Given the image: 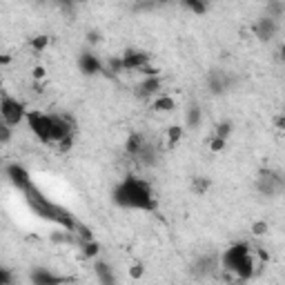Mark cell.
<instances>
[{"mask_svg": "<svg viewBox=\"0 0 285 285\" xmlns=\"http://www.w3.org/2000/svg\"><path fill=\"white\" fill-rule=\"evenodd\" d=\"M250 232H252L254 236H259V238L265 236V234L270 232V223L267 221H254L252 225H250Z\"/></svg>", "mask_w": 285, "mask_h": 285, "instance_id": "29", "label": "cell"}, {"mask_svg": "<svg viewBox=\"0 0 285 285\" xmlns=\"http://www.w3.org/2000/svg\"><path fill=\"white\" fill-rule=\"evenodd\" d=\"M0 116H3V123H7L11 127L20 125L22 120H27L25 103H20L18 98H11L9 94H3V100H0Z\"/></svg>", "mask_w": 285, "mask_h": 285, "instance_id": "3", "label": "cell"}, {"mask_svg": "<svg viewBox=\"0 0 285 285\" xmlns=\"http://www.w3.org/2000/svg\"><path fill=\"white\" fill-rule=\"evenodd\" d=\"M248 254H252V248H250V243L238 241V243L230 245V248L225 250V254L221 256V265H223V270H227V272H232V274H234V270H236V267L241 265V261H243Z\"/></svg>", "mask_w": 285, "mask_h": 285, "instance_id": "5", "label": "cell"}, {"mask_svg": "<svg viewBox=\"0 0 285 285\" xmlns=\"http://www.w3.org/2000/svg\"><path fill=\"white\" fill-rule=\"evenodd\" d=\"M160 87H163V78L160 76H147L138 83L136 94L141 98H149V96H156V94L160 92Z\"/></svg>", "mask_w": 285, "mask_h": 285, "instance_id": "12", "label": "cell"}, {"mask_svg": "<svg viewBox=\"0 0 285 285\" xmlns=\"http://www.w3.org/2000/svg\"><path fill=\"white\" fill-rule=\"evenodd\" d=\"M120 58H123L125 71H141L145 65H149V54H145V52H134V49H130Z\"/></svg>", "mask_w": 285, "mask_h": 285, "instance_id": "11", "label": "cell"}, {"mask_svg": "<svg viewBox=\"0 0 285 285\" xmlns=\"http://www.w3.org/2000/svg\"><path fill=\"white\" fill-rule=\"evenodd\" d=\"M94 272L98 274V281L100 283H116V276L111 274V265L109 263H96Z\"/></svg>", "mask_w": 285, "mask_h": 285, "instance_id": "25", "label": "cell"}, {"mask_svg": "<svg viewBox=\"0 0 285 285\" xmlns=\"http://www.w3.org/2000/svg\"><path fill=\"white\" fill-rule=\"evenodd\" d=\"M278 54H281V58H283V60H285V43H283V45H281V52H278Z\"/></svg>", "mask_w": 285, "mask_h": 285, "instance_id": "41", "label": "cell"}, {"mask_svg": "<svg viewBox=\"0 0 285 285\" xmlns=\"http://www.w3.org/2000/svg\"><path fill=\"white\" fill-rule=\"evenodd\" d=\"M52 116V143H60L67 134H71V118L60 114H49Z\"/></svg>", "mask_w": 285, "mask_h": 285, "instance_id": "10", "label": "cell"}, {"mask_svg": "<svg viewBox=\"0 0 285 285\" xmlns=\"http://www.w3.org/2000/svg\"><path fill=\"white\" fill-rule=\"evenodd\" d=\"M178 107L176 98L170 96V94H160V96H156V100L152 103V109L154 111H160V114H172Z\"/></svg>", "mask_w": 285, "mask_h": 285, "instance_id": "15", "label": "cell"}, {"mask_svg": "<svg viewBox=\"0 0 285 285\" xmlns=\"http://www.w3.org/2000/svg\"><path fill=\"white\" fill-rule=\"evenodd\" d=\"M78 69H80L85 76H98V74H103L105 71V65H103V60H100L96 54L83 52L80 56H78Z\"/></svg>", "mask_w": 285, "mask_h": 285, "instance_id": "8", "label": "cell"}, {"mask_svg": "<svg viewBox=\"0 0 285 285\" xmlns=\"http://www.w3.org/2000/svg\"><path fill=\"white\" fill-rule=\"evenodd\" d=\"M29 281L36 283V285H52V283H63V281H69L65 276H56L54 272L45 270V267H36V270L29 274Z\"/></svg>", "mask_w": 285, "mask_h": 285, "instance_id": "13", "label": "cell"}, {"mask_svg": "<svg viewBox=\"0 0 285 285\" xmlns=\"http://www.w3.org/2000/svg\"><path fill=\"white\" fill-rule=\"evenodd\" d=\"M11 281H14V278H11L9 270L7 267H3V270H0V285H11Z\"/></svg>", "mask_w": 285, "mask_h": 285, "instance_id": "37", "label": "cell"}, {"mask_svg": "<svg viewBox=\"0 0 285 285\" xmlns=\"http://www.w3.org/2000/svg\"><path fill=\"white\" fill-rule=\"evenodd\" d=\"M265 11H267L265 16H270V18L278 20V18H281V16L285 14V3H283V0H267Z\"/></svg>", "mask_w": 285, "mask_h": 285, "instance_id": "23", "label": "cell"}, {"mask_svg": "<svg viewBox=\"0 0 285 285\" xmlns=\"http://www.w3.org/2000/svg\"><path fill=\"white\" fill-rule=\"evenodd\" d=\"M274 127H276V130H281V132H285V114L276 116V118H274Z\"/></svg>", "mask_w": 285, "mask_h": 285, "instance_id": "39", "label": "cell"}, {"mask_svg": "<svg viewBox=\"0 0 285 285\" xmlns=\"http://www.w3.org/2000/svg\"><path fill=\"white\" fill-rule=\"evenodd\" d=\"M125 71V67H123V58L120 56H109L107 63H105V74L109 76H118Z\"/></svg>", "mask_w": 285, "mask_h": 285, "instance_id": "22", "label": "cell"}, {"mask_svg": "<svg viewBox=\"0 0 285 285\" xmlns=\"http://www.w3.org/2000/svg\"><path fill=\"white\" fill-rule=\"evenodd\" d=\"M76 234H78V238H80V241H92V238H94L92 227H89V225H85V223H78Z\"/></svg>", "mask_w": 285, "mask_h": 285, "instance_id": "31", "label": "cell"}, {"mask_svg": "<svg viewBox=\"0 0 285 285\" xmlns=\"http://www.w3.org/2000/svg\"><path fill=\"white\" fill-rule=\"evenodd\" d=\"M31 76H33V80H43V78L47 76V69H45L43 65H36V67L31 69Z\"/></svg>", "mask_w": 285, "mask_h": 285, "instance_id": "36", "label": "cell"}, {"mask_svg": "<svg viewBox=\"0 0 285 285\" xmlns=\"http://www.w3.org/2000/svg\"><path fill=\"white\" fill-rule=\"evenodd\" d=\"M143 145H145L143 134H138V132L127 134V138H125V154H127V156H132V158H136V156L141 154Z\"/></svg>", "mask_w": 285, "mask_h": 285, "instance_id": "14", "label": "cell"}, {"mask_svg": "<svg viewBox=\"0 0 285 285\" xmlns=\"http://www.w3.org/2000/svg\"><path fill=\"white\" fill-rule=\"evenodd\" d=\"M276 29H278V20L270 18V16H261V18L254 22V27H252L254 36L259 38L261 43H267V40H272V38L276 36Z\"/></svg>", "mask_w": 285, "mask_h": 285, "instance_id": "7", "label": "cell"}, {"mask_svg": "<svg viewBox=\"0 0 285 285\" xmlns=\"http://www.w3.org/2000/svg\"><path fill=\"white\" fill-rule=\"evenodd\" d=\"M22 196H25L27 205H29V210H31L36 216H40V219H45V221H52V223H56L58 227H65V230H69V232L76 234L78 221L74 219V214H71L69 210H65V208H60V205H56L54 200H49L36 185H31L29 189H27V192H22Z\"/></svg>", "mask_w": 285, "mask_h": 285, "instance_id": "2", "label": "cell"}, {"mask_svg": "<svg viewBox=\"0 0 285 285\" xmlns=\"http://www.w3.org/2000/svg\"><path fill=\"white\" fill-rule=\"evenodd\" d=\"M208 89L214 94V96H221V94L227 92V80L221 74H216V71H214V74L208 76Z\"/></svg>", "mask_w": 285, "mask_h": 285, "instance_id": "17", "label": "cell"}, {"mask_svg": "<svg viewBox=\"0 0 285 285\" xmlns=\"http://www.w3.org/2000/svg\"><path fill=\"white\" fill-rule=\"evenodd\" d=\"M210 187H212V181L208 176H196V178H194V183H192V189L196 194H205Z\"/></svg>", "mask_w": 285, "mask_h": 285, "instance_id": "28", "label": "cell"}, {"mask_svg": "<svg viewBox=\"0 0 285 285\" xmlns=\"http://www.w3.org/2000/svg\"><path fill=\"white\" fill-rule=\"evenodd\" d=\"M74 141H76V138H74V132H71V134H67V136L63 138V141H60V143H56V145H58V149H60V152H69V149L74 147Z\"/></svg>", "mask_w": 285, "mask_h": 285, "instance_id": "33", "label": "cell"}, {"mask_svg": "<svg viewBox=\"0 0 285 285\" xmlns=\"http://www.w3.org/2000/svg\"><path fill=\"white\" fill-rule=\"evenodd\" d=\"M143 78H147V76H160V69L158 67H152V65H145L141 71H138Z\"/></svg>", "mask_w": 285, "mask_h": 285, "instance_id": "35", "label": "cell"}, {"mask_svg": "<svg viewBox=\"0 0 285 285\" xmlns=\"http://www.w3.org/2000/svg\"><path fill=\"white\" fill-rule=\"evenodd\" d=\"M49 241L54 245H71L74 243V232L65 230V227H60L58 232H52L49 234Z\"/></svg>", "mask_w": 285, "mask_h": 285, "instance_id": "19", "label": "cell"}, {"mask_svg": "<svg viewBox=\"0 0 285 285\" xmlns=\"http://www.w3.org/2000/svg\"><path fill=\"white\" fill-rule=\"evenodd\" d=\"M11 141V125H7V123H3L0 125V143L7 145Z\"/></svg>", "mask_w": 285, "mask_h": 285, "instance_id": "34", "label": "cell"}, {"mask_svg": "<svg viewBox=\"0 0 285 285\" xmlns=\"http://www.w3.org/2000/svg\"><path fill=\"white\" fill-rule=\"evenodd\" d=\"M183 134H185V125H170L167 127V145L170 147H176L178 143L183 141Z\"/></svg>", "mask_w": 285, "mask_h": 285, "instance_id": "20", "label": "cell"}, {"mask_svg": "<svg viewBox=\"0 0 285 285\" xmlns=\"http://www.w3.org/2000/svg\"><path fill=\"white\" fill-rule=\"evenodd\" d=\"M29 45H31V49L36 54H43L45 49H47V45H49V36H47V33H36V36L31 38Z\"/></svg>", "mask_w": 285, "mask_h": 285, "instance_id": "26", "label": "cell"}, {"mask_svg": "<svg viewBox=\"0 0 285 285\" xmlns=\"http://www.w3.org/2000/svg\"><path fill=\"white\" fill-rule=\"evenodd\" d=\"M256 189H259V194H263V196H276L283 189V181L274 174H261L256 178Z\"/></svg>", "mask_w": 285, "mask_h": 285, "instance_id": "9", "label": "cell"}, {"mask_svg": "<svg viewBox=\"0 0 285 285\" xmlns=\"http://www.w3.org/2000/svg\"><path fill=\"white\" fill-rule=\"evenodd\" d=\"M87 43L89 45H98L100 43V31H96V29H92L87 33Z\"/></svg>", "mask_w": 285, "mask_h": 285, "instance_id": "38", "label": "cell"}, {"mask_svg": "<svg viewBox=\"0 0 285 285\" xmlns=\"http://www.w3.org/2000/svg\"><path fill=\"white\" fill-rule=\"evenodd\" d=\"M127 274H130L132 281H141L145 276V265L143 263H134L132 267H127Z\"/></svg>", "mask_w": 285, "mask_h": 285, "instance_id": "30", "label": "cell"}, {"mask_svg": "<svg viewBox=\"0 0 285 285\" xmlns=\"http://www.w3.org/2000/svg\"><path fill=\"white\" fill-rule=\"evenodd\" d=\"M111 200L123 210H141V212H154L156 210V196L147 181L138 176H125L123 181L111 189Z\"/></svg>", "mask_w": 285, "mask_h": 285, "instance_id": "1", "label": "cell"}, {"mask_svg": "<svg viewBox=\"0 0 285 285\" xmlns=\"http://www.w3.org/2000/svg\"><path fill=\"white\" fill-rule=\"evenodd\" d=\"M5 176H7V181H9L16 189H18L20 194H22V192H27V189H29V187L33 185L29 172H27L22 165H18V163H11V165L5 167Z\"/></svg>", "mask_w": 285, "mask_h": 285, "instance_id": "6", "label": "cell"}, {"mask_svg": "<svg viewBox=\"0 0 285 285\" xmlns=\"http://www.w3.org/2000/svg\"><path fill=\"white\" fill-rule=\"evenodd\" d=\"M232 132H234L232 120H221V123H216L214 125V134L216 136H221V138H225V141L232 136Z\"/></svg>", "mask_w": 285, "mask_h": 285, "instance_id": "27", "label": "cell"}, {"mask_svg": "<svg viewBox=\"0 0 285 285\" xmlns=\"http://www.w3.org/2000/svg\"><path fill=\"white\" fill-rule=\"evenodd\" d=\"M200 123H203V107L196 103H192L185 111V127L196 130V127H200Z\"/></svg>", "mask_w": 285, "mask_h": 285, "instance_id": "16", "label": "cell"}, {"mask_svg": "<svg viewBox=\"0 0 285 285\" xmlns=\"http://www.w3.org/2000/svg\"><path fill=\"white\" fill-rule=\"evenodd\" d=\"M141 163H145V165H154L156 163V158H158V152H156V147L152 143H147L145 141V145H143V149H141V154L136 156Z\"/></svg>", "mask_w": 285, "mask_h": 285, "instance_id": "18", "label": "cell"}, {"mask_svg": "<svg viewBox=\"0 0 285 285\" xmlns=\"http://www.w3.org/2000/svg\"><path fill=\"white\" fill-rule=\"evenodd\" d=\"M11 63V56L9 54H3V56H0V65H3V67H7Z\"/></svg>", "mask_w": 285, "mask_h": 285, "instance_id": "40", "label": "cell"}, {"mask_svg": "<svg viewBox=\"0 0 285 285\" xmlns=\"http://www.w3.org/2000/svg\"><path fill=\"white\" fill-rule=\"evenodd\" d=\"M183 7H187L189 11H194L196 16H205L208 14V0H178Z\"/></svg>", "mask_w": 285, "mask_h": 285, "instance_id": "24", "label": "cell"}, {"mask_svg": "<svg viewBox=\"0 0 285 285\" xmlns=\"http://www.w3.org/2000/svg\"><path fill=\"white\" fill-rule=\"evenodd\" d=\"M27 125H29L31 134L40 143L49 145L52 143V116L43 114V111H27Z\"/></svg>", "mask_w": 285, "mask_h": 285, "instance_id": "4", "label": "cell"}, {"mask_svg": "<svg viewBox=\"0 0 285 285\" xmlns=\"http://www.w3.org/2000/svg\"><path fill=\"white\" fill-rule=\"evenodd\" d=\"M225 145H227V141H225V138L216 136V134L210 138V149H212V152H216V154H219V152H223V149H225Z\"/></svg>", "mask_w": 285, "mask_h": 285, "instance_id": "32", "label": "cell"}, {"mask_svg": "<svg viewBox=\"0 0 285 285\" xmlns=\"http://www.w3.org/2000/svg\"><path fill=\"white\" fill-rule=\"evenodd\" d=\"M78 245H80V252L85 259H96L100 254V243L96 238H92V241H78Z\"/></svg>", "mask_w": 285, "mask_h": 285, "instance_id": "21", "label": "cell"}]
</instances>
